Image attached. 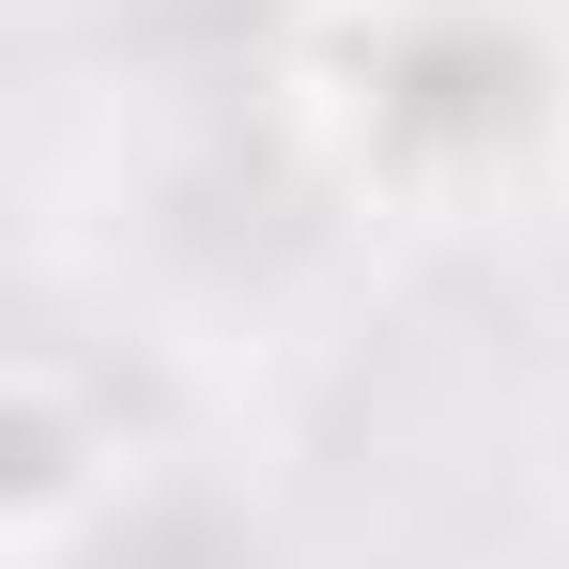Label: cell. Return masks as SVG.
<instances>
[{
    "label": "cell",
    "instance_id": "obj_1",
    "mask_svg": "<svg viewBox=\"0 0 569 569\" xmlns=\"http://www.w3.org/2000/svg\"><path fill=\"white\" fill-rule=\"evenodd\" d=\"M323 78H400L385 108H308L339 139V170L355 186H400V200L492 170V139L555 108V62L492 0H355V62H323Z\"/></svg>",
    "mask_w": 569,
    "mask_h": 569
}]
</instances>
